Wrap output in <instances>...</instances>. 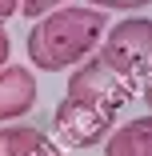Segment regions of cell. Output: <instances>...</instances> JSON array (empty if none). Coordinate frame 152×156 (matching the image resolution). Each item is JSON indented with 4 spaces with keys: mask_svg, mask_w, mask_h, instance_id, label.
Segmentation results:
<instances>
[{
    "mask_svg": "<svg viewBox=\"0 0 152 156\" xmlns=\"http://www.w3.org/2000/svg\"><path fill=\"white\" fill-rule=\"evenodd\" d=\"M108 28V16L88 4H60L56 12L40 16L28 32V60L40 72H60L96 52L100 36Z\"/></svg>",
    "mask_w": 152,
    "mask_h": 156,
    "instance_id": "cell-1",
    "label": "cell"
},
{
    "mask_svg": "<svg viewBox=\"0 0 152 156\" xmlns=\"http://www.w3.org/2000/svg\"><path fill=\"white\" fill-rule=\"evenodd\" d=\"M96 60L128 84L132 96H140L148 88V68H152V20L132 16V20H120L116 28H108Z\"/></svg>",
    "mask_w": 152,
    "mask_h": 156,
    "instance_id": "cell-2",
    "label": "cell"
},
{
    "mask_svg": "<svg viewBox=\"0 0 152 156\" xmlns=\"http://www.w3.org/2000/svg\"><path fill=\"white\" fill-rule=\"evenodd\" d=\"M112 124H116V112L108 104L84 100V96H64L56 104L52 132L64 148H92L112 132Z\"/></svg>",
    "mask_w": 152,
    "mask_h": 156,
    "instance_id": "cell-3",
    "label": "cell"
},
{
    "mask_svg": "<svg viewBox=\"0 0 152 156\" xmlns=\"http://www.w3.org/2000/svg\"><path fill=\"white\" fill-rule=\"evenodd\" d=\"M64 96H84V100H96V104H108L112 112H120L132 100V92H128V84L120 80L116 72H108L96 56H88L68 76V92H64Z\"/></svg>",
    "mask_w": 152,
    "mask_h": 156,
    "instance_id": "cell-4",
    "label": "cell"
},
{
    "mask_svg": "<svg viewBox=\"0 0 152 156\" xmlns=\"http://www.w3.org/2000/svg\"><path fill=\"white\" fill-rule=\"evenodd\" d=\"M36 104V76L24 64H4L0 68V124L28 116Z\"/></svg>",
    "mask_w": 152,
    "mask_h": 156,
    "instance_id": "cell-5",
    "label": "cell"
},
{
    "mask_svg": "<svg viewBox=\"0 0 152 156\" xmlns=\"http://www.w3.org/2000/svg\"><path fill=\"white\" fill-rule=\"evenodd\" d=\"M56 140L40 128H28V124H8L0 128V156H56Z\"/></svg>",
    "mask_w": 152,
    "mask_h": 156,
    "instance_id": "cell-6",
    "label": "cell"
},
{
    "mask_svg": "<svg viewBox=\"0 0 152 156\" xmlns=\"http://www.w3.org/2000/svg\"><path fill=\"white\" fill-rule=\"evenodd\" d=\"M104 156H152V120L136 116L128 124H120L116 132L104 136Z\"/></svg>",
    "mask_w": 152,
    "mask_h": 156,
    "instance_id": "cell-7",
    "label": "cell"
},
{
    "mask_svg": "<svg viewBox=\"0 0 152 156\" xmlns=\"http://www.w3.org/2000/svg\"><path fill=\"white\" fill-rule=\"evenodd\" d=\"M64 0H16V12H24L28 20H40V16H48V12H56Z\"/></svg>",
    "mask_w": 152,
    "mask_h": 156,
    "instance_id": "cell-8",
    "label": "cell"
},
{
    "mask_svg": "<svg viewBox=\"0 0 152 156\" xmlns=\"http://www.w3.org/2000/svg\"><path fill=\"white\" fill-rule=\"evenodd\" d=\"M148 0H88V8H100V12H136Z\"/></svg>",
    "mask_w": 152,
    "mask_h": 156,
    "instance_id": "cell-9",
    "label": "cell"
},
{
    "mask_svg": "<svg viewBox=\"0 0 152 156\" xmlns=\"http://www.w3.org/2000/svg\"><path fill=\"white\" fill-rule=\"evenodd\" d=\"M4 64H8V32L0 28V68H4Z\"/></svg>",
    "mask_w": 152,
    "mask_h": 156,
    "instance_id": "cell-10",
    "label": "cell"
},
{
    "mask_svg": "<svg viewBox=\"0 0 152 156\" xmlns=\"http://www.w3.org/2000/svg\"><path fill=\"white\" fill-rule=\"evenodd\" d=\"M8 16H16V0H0V20H8Z\"/></svg>",
    "mask_w": 152,
    "mask_h": 156,
    "instance_id": "cell-11",
    "label": "cell"
},
{
    "mask_svg": "<svg viewBox=\"0 0 152 156\" xmlns=\"http://www.w3.org/2000/svg\"><path fill=\"white\" fill-rule=\"evenodd\" d=\"M56 156H64V152H56Z\"/></svg>",
    "mask_w": 152,
    "mask_h": 156,
    "instance_id": "cell-12",
    "label": "cell"
}]
</instances>
